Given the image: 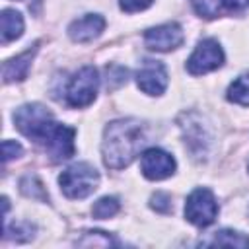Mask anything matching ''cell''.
<instances>
[{"label":"cell","instance_id":"obj_3","mask_svg":"<svg viewBox=\"0 0 249 249\" xmlns=\"http://www.w3.org/2000/svg\"><path fill=\"white\" fill-rule=\"evenodd\" d=\"M58 185H60L62 193L68 198H86L97 189L99 173L93 165H89L86 161H80V163H74V165L66 167L60 173Z\"/></svg>","mask_w":249,"mask_h":249},{"label":"cell","instance_id":"obj_2","mask_svg":"<svg viewBox=\"0 0 249 249\" xmlns=\"http://www.w3.org/2000/svg\"><path fill=\"white\" fill-rule=\"evenodd\" d=\"M14 123L23 136H27L29 140H33L41 146L45 144V140L49 138L53 128L56 126L53 113L41 103H27V105H21L19 109H16Z\"/></svg>","mask_w":249,"mask_h":249},{"label":"cell","instance_id":"obj_21","mask_svg":"<svg viewBox=\"0 0 249 249\" xmlns=\"http://www.w3.org/2000/svg\"><path fill=\"white\" fill-rule=\"evenodd\" d=\"M154 0H119V6L123 12L126 14H132V12H140V10H146L148 6H152Z\"/></svg>","mask_w":249,"mask_h":249},{"label":"cell","instance_id":"obj_14","mask_svg":"<svg viewBox=\"0 0 249 249\" xmlns=\"http://www.w3.org/2000/svg\"><path fill=\"white\" fill-rule=\"evenodd\" d=\"M204 245H226V247H249V237H245L239 231L233 230H220L214 231V235L206 241H202Z\"/></svg>","mask_w":249,"mask_h":249},{"label":"cell","instance_id":"obj_18","mask_svg":"<svg viewBox=\"0 0 249 249\" xmlns=\"http://www.w3.org/2000/svg\"><path fill=\"white\" fill-rule=\"evenodd\" d=\"M21 187V193L31 196V198H41V200H47V193L43 189V183L35 177V175H25L19 183Z\"/></svg>","mask_w":249,"mask_h":249},{"label":"cell","instance_id":"obj_10","mask_svg":"<svg viewBox=\"0 0 249 249\" xmlns=\"http://www.w3.org/2000/svg\"><path fill=\"white\" fill-rule=\"evenodd\" d=\"M74 136H76L74 128L56 123V126L53 128V132L49 134V138L45 140L43 146L54 161H62V160H68L70 156H74Z\"/></svg>","mask_w":249,"mask_h":249},{"label":"cell","instance_id":"obj_22","mask_svg":"<svg viewBox=\"0 0 249 249\" xmlns=\"http://www.w3.org/2000/svg\"><path fill=\"white\" fill-rule=\"evenodd\" d=\"M150 206L156 208L158 212H169L171 210V198L165 193H156L150 200Z\"/></svg>","mask_w":249,"mask_h":249},{"label":"cell","instance_id":"obj_16","mask_svg":"<svg viewBox=\"0 0 249 249\" xmlns=\"http://www.w3.org/2000/svg\"><path fill=\"white\" fill-rule=\"evenodd\" d=\"M119 212V200L115 196H103L99 198L93 206H91V214L93 218L97 220H105V218H111Z\"/></svg>","mask_w":249,"mask_h":249},{"label":"cell","instance_id":"obj_11","mask_svg":"<svg viewBox=\"0 0 249 249\" xmlns=\"http://www.w3.org/2000/svg\"><path fill=\"white\" fill-rule=\"evenodd\" d=\"M105 29V19L97 14H86L80 19H74L68 27V35L72 41L78 43H88L93 41L95 37L101 35V31Z\"/></svg>","mask_w":249,"mask_h":249},{"label":"cell","instance_id":"obj_7","mask_svg":"<svg viewBox=\"0 0 249 249\" xmlns=\"http://www.w3.org/2000/svg\"><path fill=\"white\" fill-rule=\"evenodd\" d=\"M175 160L171 154H167L165 150H160V148H148L142 152V158H140V169H142V175L146 179H152V181H161V179H167L175 173Z\"/></svg>","mask_w":249,"mask_h":249},{"label":"cell","instance_id":"obj_24","mask_svg":"<svg viewBox=\"0 0 249 249\" xmlns=\"http://www.w3.org/2000/svg\"><path fill=\"white\" fill-rule=\"evenodd\" d=\"M247 167H249V165H247Z\"/></svg>","mask_w":249,"mask_h":249},{"label":"cell","instance_id":"obj_6","mask_svg":"<svg viewBox=\"0 0 249 249\" xmlns=\"http://www.w3.org/2000/svg\"><path fill=\"white\" fill-rule=\"evenodd\" d=\"M224 64V51L216 39H202L187 60V70L193 76L212 72Z\"/></svg>","mask_w":249,"mask_h":249},{"label":"cell","instance_id":"obj_12","mask_svg":"<svg viewBox=\"0 0 249 249\" xmlns=\"http://www.w3.org/2000/svg\"><path fill=\"white\" fill-rule=\"evenodd\" d=\"M35 47L18 54L16 58H10L4 68H2V76H4V82L10 84V82H21L27 78V72H29V66H31V58L35 54Z\"/></svg>","mask_w":249,"mask_h":249},{"label":"cell","instance_id":"obj_9","mask_svg":"<svg viewBox=\"0 0 249 249\" xmlns=\"http://www.w3.org/2000/svg\"><path fill=\"white\" fill-rule=\"evenodd\" d=\"M144 43L152 51H160V53L173 51V49H177L183 43V29L175 21L150 27L144 33Z\"/></svg>","mask_w":249,"mask_h":249},{"label":"cell","instance_id":"obj_1","mask_svg":"<svg viewBox=\"0 0 249 249\" xmlns=\"http://www.w3.org/2000/svg\"><path fill=\"white\" fill-rule=\"evenodd\" d=\"M144 144V124L136 119H119L105 126L101 154L111 169H123L138 156Z\"/></svg>","mask_w":249,"mask_h":249},{"label":"cell","instance_id":"obj_23","mask_svg":"<svg viewBox=\"0 0 249 249\" xmlns=\"http://www.w3.org/2000/svg\"><path fill=\"white\" fill-rule=\"evenodd\" d=\"M220 6L228 12L237 14V12H243L249 8V0H220Z\"/></svg>","mask_w":249,"mask_h":249},{"label":"cell","instance_id":"obj_8","mask_svg":"<svg viewBox=\"0 0 249 249\" xmlns=\"http://www.w3.org/2000/svg\"><path fill=\"white\" fill-rule=\"evenodd\" d=\"M138 88L148 95H161L167 88V70L160 60L146 58L136 72Z\"/></svg>","mask_w":249,"mask_h":249},{"label":"cell","instance_id":"obj_13","mask_svg":"<svg viewBox=\"0 0 249 249\" xmlns=\"http://www.w3.org/2000/svg\"><path fill=\"white\" fill-rule=\"evenodd\" d=\"M0 33L2 43H10L23 33V18L16 10H4L0 16Z\"/></svg>","mask_w":249,"mask_h":249},{"label":"cell","instance_id":"obj_15","mask_svg":"<svg viewBox=\"0 0 249 249\" xmlns=\"http://www.w3.org/2000/svg\"><path fill=\"white\" fill-rule=\"evenodd\" d=\"M228 99L237 105H249V74H241L230 84Z\"/></svg>","mask_w":249,"mask_h":249},{"label":"cell","instance_id":"obj_19","mask_svg":"<svg viewBox=\"0 0 249 249\" xmlns=\"http://www.w3.org/2000/svg\"><path fill=\"white\" fill-rule=\"evenodd\" d=\"M193 6L204 18H216L222 10L220 0H193Z\"/></svg>","mask_w":249,"mask_h":249},{"label":"cell","instance_id":"obj_17","mask_svg":"<svg viewBox=\"0 0 249 249\" xmlns=\"http://www.w3.org/2000/svg\"><path fill=\"white\" fill-rule=\"evenodd\" d=\"M33 231H35V226H31L29 222H18L14 226H6L4 228V235L18 241V243H23V241H29L33 237Z\"/></svg>","mask_w":249,"mask_h":249},{"label":"cell","instance_id":"obj_5","mask_svg":"<svg viewBox=\"0 0 249 249\" xmlns=\"http://www.w3.org/2000/svg\"><path fill=\"white\" fill-rule=\"evenodd\" d=\"M216 216H218V202L210 189L198 187L187 196L185 218L191 224H195L198 228H206L216 220Z\"/></svg>","mask_w":249,"mask_h":249},{"label":"cell","instance_id":"obj_20","mask_svg":"<svg viewBox=\"0 0 249 249\" xmlns=\"http://www.w3.org/2000/svg\"><path fill=\"white\" fill-rule=\"evenodd\" d=\"M21 144H18L16 140H4L2 142V160L4 161H10L18 156H21Z\"/></svg>","mask_w":249,"mask_h":249},{"label":"cell","instance_id":"obj_4","mask_svg":"<svg viewBox=\"0 0 249 249\" xmlns=\"http://www.w3.org/2000/svg\"><path fill=\"white\" fill-rule=\"evenodd\" d=\"M99 88V78L97 70L93 66H84L80 68L68 82L66 86V101L70 107H86L89 105Z\"/></svg>","mask_w":249,"mask_h":249}]
</instances>
